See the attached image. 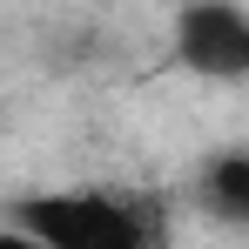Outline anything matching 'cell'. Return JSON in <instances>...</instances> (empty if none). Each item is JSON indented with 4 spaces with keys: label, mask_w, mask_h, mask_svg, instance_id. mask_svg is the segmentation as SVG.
I'll return each mask as SVG.
<instances>
[{
    "label": "cell",
    "mask_w": 249,
    "mask_h": 249,
    "mask_svg": "<svg viewBox=\"0 0 249 249\" xmlns=\"http://www.w3.org/2000/svg\"><path fill=\"white\" fill-rule=\"evenodd\" d=\"M148 222L122 196H34L14 209V229L0 243H47V249H135Z\"/></svg>",
    "instance_id": "obj_1"
},
{
    "label": "cell",
    "mask_w": 249,
    "mask_h": 249,
    "mask_svg": "<svg viewBox=\"0 0 249 249\" xmlns=\"http://www.w3.org/2000/svg\"><path fill=\"white\" fill-rule=\"evenodd\" d=\"M175 54L202 81H249V7H236V0H196V7H182Z\"/></svg>",
    "instance_id": "obj_2"
},
{
    "label": "cell",
    "mask_w": 249,
    "mask_h": 249,
    "mask_svg": "<svg viewBox=\"0 0 249 249\" xmlns=\"http://www.w3.org/2000/svg\"><path fill=\"white\" fill-rule=\"evenodd\" d=\"M202 202L222 215V222H243L249 229V148H229L202 168Z\"/></svg>",
    "instance_id": "obj_3"
}]
</instances>
